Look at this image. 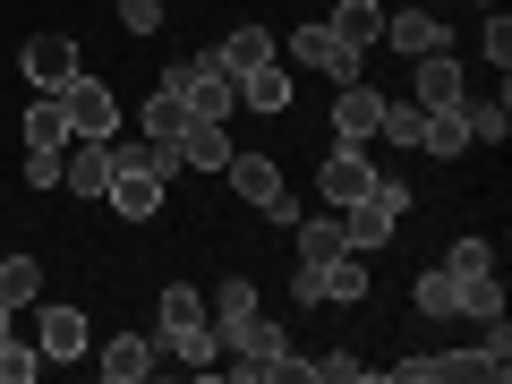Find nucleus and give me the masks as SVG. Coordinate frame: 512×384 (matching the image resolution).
Segmentation results:
<instances>
[{
  "mask_svg": "<svg viewBox=\"0 0 512 384\" xmlns=\"http://www.w3.org/2000/svg\"><path fill=\"white\" fill-rule=\"evenodd\" d=\"M478 9H504V0H478Z\"/></svg>",
  "mask_w": 512,
  "mask_h": 384,
  "instance_id": "39",
  "label": "nucleus"
},
{
  "mask_svg": "<svg viewBox=\"0 0 512 384\" xmlns=\"http://www.w3.org/2000/svg\"><path fill=\"white\" fill-rule=\"evenodd\" d=\"M9 325H18V299H9V291H0V333H9Z\"/></svg>",
  "mask_w": 512,
  "mask_h": 384,
  "instance_id": "38",
  "label": "nucleus"
},
{
  "mask_svg": "<svg viewBox=\"0 0 512 384\" xmlns=\"http://www.w3.org/2000/svg\"><path fill=\"white\" fill-rule=\"evenodd\" d=\"M154 359H163V342H146V333H111L94 367H103L111 384H137V376H154Z\"/></svg>",
  "mask_w": 512,
  "mask_h": 384,
  "instance_id": "18",
  "label": "nucleus"
},
{
  "mask_svg": "<svg viewBox=\"0 0 512 384\" xmlns=\"http://www.w3.org/2000/svg\"><path fill=\"white\" fill-rule=\"evenodd\" d=\"M0 291L18 299V308H35L43 299V256H0Z\"/></svg>",
  "mask_w": 512,
  "mask_h": 384,
  "instance_id": "28",
  "label": "nucleus"
},
{
  "mask_svg": "<svg viewBox=\"0 0 512 384\" xmlns=\"http://www.w3.org/2000/svg\"><path fill=\"white\" fill-rule=\"evenodd\" d=\"M154 342H171V333H188V325H205V291H188V282H171L163 299H154Z\"/></svg>",
  "mask_w": 512,
  "mask_h": 384,
  "instance_id": "25",
  "label": "nucleus"
},
{
  "mask_svg": "<svg viewBox=\"0 0 512 384\" xmlns=\"http://www.w3.org/2000/svg\"><path fill=\"white\" fill-rule=\"evenodd\" d=\"M291 248H299V265H325V256H342V248H350V239H342V214H325V222L299 214V222H291Z\"/></svg>",
  "mask_w": 512,
  "mask_h": 384,
  "instance_id": "23",
  "label": "nucleus"
},
{
  "mask_svg": "<svg viewBox=\"0 0 512 384\" xmlns=\"http://www.w3.org/2000/svg\"><path fill=\"white\" fill-rule=\"evenodd\" d=\"M291 299H333V308H350V299H367V265L359 256H325V265H299V282H291Z\"/></svg>",
  "mask_w": 512,
  "mask_h": 384,
  "instance_id": "9",
  "label": "nucleus"
},
{
  "mask_svg": "<svg viewBox=\"0 0 512 384\" xmlns=\"http://www.w3.org/2000/svg\"><path fill=\"white\" fill-rule=\"evenodd\" d=\"M419 128H427V111H419V103H384L376 137H384V146H410V154H419Z\"/></svg>",
  "mask_w": 512,
  "mask_h": 384,
  "instance_id": "29",
  "label": "nucleus"
},
{
  "mask_svg": "<svg viewBox=\"0 0 512 384\" xmlns=\"http://www.w3.org/2000/svg\"><path fill=\"white\" fill-rule=\"evenodd\" d=\"M274 52H282V43H274V26H231V35L214 43V60H222L231 77H248L256 60H274Z\"/></svg>",
  "mask_w": 512,
  "mask_h": 384,
  "instance_id": "21",
  "label": "nucleus"
},
{
  "mask_svg": "<svg viewBox=\"0 0 512 384\" xmlns=\"http://www.w3.org/2000/svg\"><path fill=\"white\" fill-rule=\"evenodd\" d=\"M43 376V350L18 342V333H0V384H35Z\"/></svg>",
  "mask_w": 512,
  "mask_h": 384,
  "instance_id": "30",
  "label": "nucleus"
},
{
  "mask_svg": "<svg viewBox=\"0 0 512 384\" xmlns=\"http://www.w3.org/2000/svg\"><path fill=\"white\" fill-rule=\"evenodd\" d=\"M384 43L402 60H427V52H453V26L436 18V0H402V9H384Z\"/></svg>",
  "mask_w": 512,
  "mask_h": 384,
  "instance_id": "6",
  "label": "nucleus"
},
{
  "mask_svg": "<svg viewBox=\"0 0 512 384\" xmlns=\"http://www.w3.org/2000/svg\"><path fill=\"white\" fill-rule=\"evenodd\" d=\"M478 52H487L495 77H504V60H512V18H495V9H487V18H478Z\"/></svg>",
  "mask_w": 512,
  "mask_h": 384,
  "instance_id": "34",
  "label": "nucleus"
},
{
  "mask_svg": "<svg viewBox=\"0 0 512 384\" xmlns=\"http://www.w3.org/2000/svg\"><path fill=\"white\" fill-rule=\"evenodd\" d=\"M77 69H86V60H77V43H69V35H35V43L18 52V77H26V86H43V94H60Z\"/></svg>",
  "mask_w": 512,
  "mask_h": 384,
  "instance_id": "13",
  "label": "nucleus"
},
{
  "mask_svg": "<svg viewBox=\"0 0 512 384\" xmlns=\"http://www.w3.org/2000/svg\"><path fill=\"white\" fill-rule=\"evenodd\" d=\"M367 188H376V154H367V146H342V137H333V154L316 163V197L342 214V205H359Z\"/></svg>",
  "mask_w": 512,
  "mask_h": 384,
  "instance_id": "8",
  "label": "nucleus"
},
{
  "mask_svg": "<svg viewBox=\"0 0 512 384\" xmlns=\"http://www.w3.org/2000/svg\"><path fill=\"white\" fill-rule=\"evenodd\" d=\"M18 137H26L35 154H60V146H69V111H60V94H35V103H26Z\"/></svg>",
  "mask_w": 512,
  "mask_h": 384,
  "instance_id": "20",
  "label": "nucleus"
},
{
  "mask_svg": "<svg viewBox=\"0 0 512 384\" xmlns=\"http://www.w3.org/2000/svg\"><path fill=\"white\" fill-rule=\"evenodd\" d=\"M35 350H43V367L52 359H86V316L77 308H43L35 316Z\"/></svg>",
  "mask_w": 512,
  "mask_h": 384,
  "instance_id": "19",
  "label": "nucleus"
},
{
  "mask_svg": "<svg viewBox=\"0 0 512 384\" xmlns=\"http://www.w3.org/2000/svg\"><path fill=\"white\" fill-rule=\"evenodd\" d=\"M444 274H453V282H478V274H495V248H487V239H453Z\"/></svg>",
  "mask_w": 512,
  "mask_h": 384,
  "instance_id": "32",
  "label": "nucleus"
},
{
  "mask_svg": "<svg viewBox=\"0 0 512 384\" xmlns=\"http://www.w3.org/2000/svg\"><path fill=\"white\" fill-rule=\"evenodd\" d=\"M308 376H325V384H367V367H359V350H325V359H308Z\"/></svg>",
  "mask_w": 512,
  "mask_h": 384,
  "instance_id": "35",
  "label": "nucleus"
},
{
  "mask_svg": "<svg viewBox=\"0 0 512 384\" xmlns=\"http://www.w3.org/2000/svg\"><path fill=\"white\" fill-rule=\"evenodd\" d=\"M291 69H316V77H333V86H350V77H367V60L350 52L325 18H308V26H291Z\"/></svg>",
  "mask_w": 512,
  "mask_h": 384,
  "instance_id": "5",
  "label": "nucleus"
},
{
  "mask_svg": "<svg viewBox=\"0 0 512 384\" xmlns=\"http://www.w3.org/2000/svg\"><path fill=\"white\" fill-rule=\"evenodd\" d=\"M376 120H384V94L367 86V77L333 86V137H342V146H376Z\"/></svg>",
  "mask_w": 512,
  "mask_h": 384,
  "instance_id": "12",
  "label": "nucleus"
},
{
  "mask_svg": "<svg viewBox=\"0 0 512 384\" xmlns=\"http://www.w3.org/2000/svg\"><path fill=\"white\" fill-rule=\"evenodd\" d=\"M18 171H26V188H60V154H35V146H26Z\"/></svg>",
  "mask_w": 512,
  "mask_h": 384,
  "instance_id": "37",
  "label": "nucleus"
},
{
  "mask_svg": "<svg viewBox=\"0 0 512 384\" xmlns=\"http://www.w3.org/2000/svg\"><path fill=\"white\" fill-rule=\"evenodd\" d=\"M256 316V282H222V291H205V325L214 333H239Z\"/></svg>",
  "mask_w": 512,
  "mask_h": 384,
  "instance_id": "24",
  "label": "nucleus"
},
{
  "mask_svg": "<svg viewBox=\"0 0 512 384\" xmlns=\"http://www.w3.org/2000/svg\"><path fill=\"white\" fill-rule=\"evenodd\" d=\"M325 26H333V35H342L350 52L367 60V52L384 43V0H333V18H325Z\"/></svg>",
  "mask_w": 512,
  "mask_h": 384,
  "instance_id": "17",
  "label": "nucleus"
},
{
  "mask_svg": "<svg viewBox=\"0 0 512 384\" xmlns=\"http://www.w3.org/2000/svg\"><path fill=\"white\" fill-rule=\"evenodd\" d=\"M419 154H436V163L470 154V120H461V111H427V128H419Z\"/></svg>",
  "mask_w": 512,
  "mask_h": 384,
  "instance_id": "26",
  "label": "nucleus"
},
{
  "mask_svg": "<svg viewBox=\"0 0 512 384\" xmlns=\"http://www.w3.org/2000/svg\"><path fill=\"white\" fill-rule=\"evenodd\" d=\"M461 316H478V325H487V316H504V291H495V274L461 282Z\"/></svg>",
  "mask_w": 512,
  "mask_h": 384,
  "instance_id": "33",
  "label": "nucleus"
},
{
  "mask_svg": "<svg viewBox=\"0 0 512 384\" xmlns=\"http://www.w3.org/2000/svg\"><path fill=\"white\" fill-rule=\"evenodd\" d=\"M163 86L188 103V120H231V111H239V77L222 69L214 52H197V60H180V69H163Z\"/></svg>",
  "mask_w": 512,
  "mask_h": 384,
  "instance_id": "4",
  "label": "nucleus"
},
{
  "mask_svg": "<svg viewBox=\"0 0 512 384\" xmlns=\"http://www.w3.org/2000/svg\"><path fill=\"white\" fill-rule=\"evenodd\" d=\"M163 350H171V359H188V367H214L222 359V333L214 325H188V333H171Z\"/></svg>",
  "mask_w": 512,
  "mask_h": 384,
  "instance_id": "31",
  "label": "nucleus"
},
{
  "mask_svg": "<svg viewBox=\"0 0 512 384\" xmlns=\"http://www.w3.org/2000/svg\"><path fill=\"white\" fill-rule=\"evenodd\" d=\"M180 163H188V171H222V163H231V120H188Z\"/></svg>",
  "mask_w": 512,
  "mask_h": 384,
  "instance_id": "22",
  "label": "nucleus"
},
{
  "mask_svg": "<svg viewBox=\"0 0 512 384\" xmlns=\"http://www.w3.org/2000/svg\"><path fill=\"white\" fill-rule=\"evenodd\" d=\"M222 171H231V197L256 205V214L282 197V163H274V154H239V146H231V163H222Z\"/></svg>",
  "mask_w": 512,
  "mask_h": 384,
  "instance_id": "14",
  "label": "nucleus"
},
{
  "mask_svg": "<svg viewBox=\"0 0 512 384\" xmlns=\"http://www.w3.org/2000/svg\"><path fill=\"white\" fill-rule=\"evenodd\" d=\"M410 299H419V316H461V282L444 274V265H436V274L419 265V282H410Z\"/></svg>",
  "mask_w": 512,
  "mask_h": 384,
  "instance_id": "27",
  "label": "nucleus"
},
{
  "mask_svg": "<svg viewBox=\"0 0 512 384\" xmlns=\"http://www.w3.org/2000/svg\"><path fill=\"white\" fill-rule=\"evenodd\" d=\"M402 214H410V180L376 171V188H367L359 205H342V239H350V256H376V248H393Z\"/></svg>",
  "mask_w": 512,
  "mask_h": 384,
  "instance_id": "3",
  "label": "nucleus"
},
{
  "mask_svg": "<svg viewBox=\"0 0 512 384\" xmlns=\"http://www.w3.org/2000/svg\"><path fill=\"white\" fill-rule=\"evenodd\" d=\"M111 9H120L128 35H154V26H163V0H111Z\"/></svg>",
  "mask_w": 512,
  "mask_h": 384,
  "instance_id": "36",
  "label": "nucleus"
},
{
  "mask_svg": "<svg viewBox=\"0 0 512 384\" xmlns=\"http://www.w3.org/2000/svg\"><path fill=\"white\" fill-rule=\"evenodd\" d=\"M239 103L265 111V120H282V111H291V69H282V52H274V60H256V69L239 77Z\"/></svg>",
  "mask_w": 512,
  "mask_h": 384,
  "instance_id": "16",
  "label": "nucleus"
},
{
  "mask_svg": "<svg viewBox=\"0 0 512 384\" xmlns=\"http://www.w3.org/2000/svg\"><path fill=\"white\" fill-rule=\"evenodd\" d=\"M60 111H69V137H120V94L103 77H86V69L60 86Z\"/></svg>",
  "mask_w": 512,
  "mask_h": 384,
  "instance_id": "7",
  "label": "nucleus"
},
{
  "mask_svg": "<svg viewBox=\"0 0 512 384\" xmlns=\"http://www.w3.org/2000/svg\"><path fill=\"white\" fill-rule=\"evenodd\" d=\"M60 188H69L77 205L103 197L111 188V137H69V146H60Z\"/></svg>",
  "mask_w": 512,
  "mask_h": 384,
  "instance_id": "10",
  "label": "nucleus"
},
{
  "mask_svg": "<svg viewBox=\"0 0 512 384\" xmlns=\"http://www.w3.org/2000/svg\"><path fill=\"white\" fill-rule=\"evenodd\" d=\"M461 120H470V146H504V137H512L504 86H470V94H461Z\"/></svg>",
  "mask_w": 512,
  "mask_h": 384,
  "instance_id": "15",
  "label": "nucleus"
},
{
  "mask_svg": "<svg viewBox=\"0 0 512 384\" xmlns=\"http://www.w3.org/2000/svg\"><path fill=\"white\" fill-rule=\"evenodd\" d=\"M461 94H470V77H461L453 52L410 60V103H419V111H461Z\"/></svg>",
  "mask_w": 512,
  "mask_h": 384,
  "instance_id": "11",
  "label": "nucleus"
},
{
  "mask_svg": "<svg viewBox=\"0 0 512 384\" xmlns=\"http://www.w3.org/2000/svg\"><path fill=\"white\" fill-rule=\"evenodd\" d=\"M103 197H111V214H128V222H154V214H163L171 180L154 171V146H146V137H128V146L111 137V188H103Z\"/></svg>",
  "mask_w": 512,
  "mask_h": 384,
  "instance_id": "2",
  "label": "nucleus"
},
{
  "mask_svg": "<svg viewBox=\"0 0 512 384\" xmlns=\"http://www.w3.org/2000/svg\"><path fill=\"white\" fill-rule=\"evenodd\" d=\"M222 359H231V376H248V384H299L308 376V359H291V333L265 325V316H248L239 333H222Z\"/></svg>",
  "mask_w": 512,
  "mask_h": 384,
  "instance_id": "1",
  "label": "nucleus"
}]
</instances>
